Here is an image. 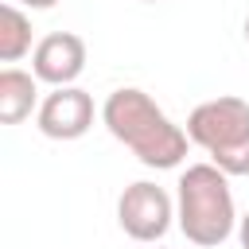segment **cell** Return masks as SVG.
Here are the masks:
<instances>
[{
  "label": "cell",
  "mask_w": 249,
  "mask_h": 249,
  "mask_svg": "<svg viewBox=\"0 0 249 249\" xmlns=\"http://www.w3.org/2000/svg\"><path fill=\"white\" fill-rule=\"evenodd\" d=\"M101 121L144 167L167 171V167H179L183 156H187L191 136L136 86L113 89L101 105Z\"/></svg>",
  "instance_id": "6da1fadb"
},
{
  "label": "cell",
  "mask_w": 249,
  "mask_h": 249,
  "mask_svg": "<svg viewBox=\"0 0 249 249\" xmlns=\"http://www.w3.org/2000/svg\"><path fill=\"white\" fill-rule=\"evenodd\" d=\"M175 222L191 245L214 249L237 230L233 191L222 167L214 163H191L179 175V198H175Z\"/></svg>",
  "instance_id": "7a4b0ae2"
},
{
  "label": "cell",
  "mask_w": 249,
  "mask_h": 249,
  "mask_svg": "<svg viewBox=\"0 0 249 249\" xmlns=\"http://www.w3.org/2000/svg\"><path fill=\"white\" fill-rule=\"evenodd\" d=\"M187 136L210 156L226 175H249V101L245 97H210L191 109Z\"/></svg>",
  "instance_id": "3957f363"
},
{
  "label": "cell",
  "mask_w": 249,
  "mask_h": 249,
  "mask_svg": "<svg viewBox=\"0 0 249 249\" xmlns=\"http://www.w3.org/2000/svg\"><path fill=\"white\" fill-rule=\"evenodd\" d=\"M171 218H175L171 195L156 183L140 179V183L124 187V195L117 198V222L132 241H160L171 230Z\"/></svg>",
  "instance_id": "277c9868"
},
{
  "label": "cell",
  "mask_w": 249,
  "mask_h": 249,
  "mask_svg": "<svg viewBox=\"0 0 249 249\" xmlns=\"http://www.w3.org/2000/svg\"><path fill=\"white\" fill-rule=\"evenodd\" d=\"M35 124L51 140H78L93 124V97L86 89H78V86L51 89L35 109Z\"/></svg>",
  "instance_id": "5b68a950"
},
{
  "label": "cell",
  "mask_w": 249,
  "mask_h": 249,
  "mask_svg": "<svg viewBox=\"0 0 249 249\" xmlns=\"http://www.w3.org/2000/svg\"><path fill=\"white\" fill-rule=\"evenodd\" d=\"M82 70H86V43L74 31H51L31 51V74L54 89L74 86Z\"/></svg>",
  "instance_id": "8992f818"
},
{
  "label": "cell",
  "mask_w": 249,
  "mask_h": 249,
  "mask_svg": "<svg viewBox=\"0 0 249 249\" xmlns=\"http://www.w3.org/2000/svg\"><path fill=\"white\" fill-rule=\"evenodd\" d=\"M39 101V78L27 74V70H16V66H4L0 70V121L4 124H19L31 117Z\"/></svg>",
  "instance_id": "52a82bcc"
},
{
  "label": "cell",
  "mask_w": 249,
  "mask_h": 249,
  "mask_svg": "<svg viewBox=\"0 0 249 249\" xmlns=\"http://www.w3.org/2000/svg\"><path fill=\"white\" fill-rule=\"evenodd\" d=\"M27 51H31V19L16 4H4L0 8V58L19 62Z\"/></svg>",
  "instance_id": "ba28073f"
},
{
  "label": "cell",
  "mask_w": 249,
  "mask_h": 249,
  "mask_svg": "<svg viewBox=\"0 0 249 249\" xmlns=\"http://www.w3.org/2000/svg\"><path fill=\"white\" fill-rule=\"evenodd\" d=\"M237 237H241V249H249V214L237 218Z\"/></svg>",
  "instance_id": "9c48e42d"
},
{
  "label": "cell",
  "mask_w": 249,
  "mask_h": 249,
  "mask_svg": "<svg viewBox=\"0 0 249 249\" xmlns=\"http://www.w3.org/2000/svg\"><path fill=\"white\" fill-rule=\"evenodd\" d=\"M19 4H27V8H54L58 0H19Z\"/></svg>",
  "instance_id": "30bf717a"
},
{
  "label": "cell",
  "mask_w": 249,
  "mask_h": 249,
  "mask_svg": "<svg viewBox=\"0 0 249 249\" xmlns=\"http://www.w3.org/2000/svg\"><path fill=\"white\" fill-rule=\"evenodd\" d=\"M245 39H249V19H245Z\"/></svg>",
  "instance_id": "8fae6325"
},
{
  "label": "cell",
  "mask_w": 249,
  "mask_h": 249,
  "mask_svg": "<svg viewBox=\"0 0 249 249\" xmlns=\"http://www.w3.org/2000/svg\"><path fill=\"white\" fill-rule=\"evenodd\" d=\"M148 4H156V0H148Z\"/></svg>",
  "instance_id": "7c38bea8"
}]
</instances>
